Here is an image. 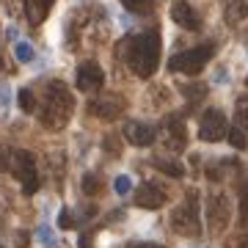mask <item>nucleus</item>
I'll use <instances>...</instances> for the list:
<instances>
[{
	"mask_svg": "<svg viewBox=\"0 0 248 248\" xmlns=\"http://www.w3.org/2000/svg\"><path fill=\"white\" fill-rule=\"evenodd\" d=\"M75 83H78V89L86 91V94H91V91H99L102 86H105V72H102V66H99L97 61H83V63L78 66Z\"/></svg>",
	"mask_w": 248,
	"mask_h": 248,
	"instance_id": "8",
	"label": "nucleus"
},
{
	"mask_svg": "<svg viewBox=\"0 0 248 248\" xmlns=\"http://www.w3.org/2000/svg\"><path fill=\"white\" fill-rule=\"evenodd\" d=\"M99 187H102V182H99L97 174H86V177H83V193L86 196H97Z\"/></svg>",
	"mask_w": 248,
	"mask_h": 248,
	"instance_id": "22",
	"label": "nucleus"
},
{
	"mask_svg": "<svg viewBox=\"0 0 248 248\" xmlns=\"http://www.w3.org/2000/svg\"><path fill=\"white\" fill-rule=\"evenodd\" d=\"M166 190L157 185V182H143V185H138V190H135V204L138 207H143V210H157V207H163L166 204Z\"/></svg>",
	"mask_w": 248,
	"mask_h": 248,
	"instance_id": "10",
	"label": "nucleus"
},
{
	"mask_svg": "<svg viewBox=\"0 0 248 248\" xmlns=\"http://www.w3.org/2000/svg\"><path fill=\"white\" fill-rule=\"evenodd\" d=\"M113 190H116L119 196H127L130 190H133V182H130V177H124V174H122V177H116V182H113Z\"/></svg>",
	"mask_w": 248,
	"mask_h": 248,
	"instance_id": "25",
	"label": "nucleus"
},
{
	"mask_svg": "<svg viewBox=\"0 0 248 248\" xmlns=\"http://www.w3.org/2000/svg\"><path fill=\"white\" fill-rule=\"evenodd\" d=\"M171 19L182 25L185 31H199L202 28V17L193 11V6L187 3V0H177L174 6H171Z\"/></svg>",
	"mask_w": 248,
	"mask_h": 248,
	"instance_id": "13",
	"label": "nucleus"
},
{
	"mask_svg": "<svg viewBox=\"0 0 248 248\" xmlns=\"http://www.w3.org/2000/svg\"><path fill=\"white\" fill-rule=\"evenodd\" d=\"M42 110H39V119L47 130H63L66 122L72 119V110H75V97L66 83L61 80H50L45 86V102H42Z\"/></svg>",
	"mask_w": 248,
	"mask_h": 248,
	"instance_id": "2",
	"label": "nucleus"
},
{
	"mask_svg": "<svg viewBox=\"0 0 248 248\" xmlns=\"http://www.w3.org/2000/svg\"><path fill=\"white\" fill-rule=\"evenodd\" d=\"M9 105H11V86L0 80V113H6Z\"/></svg>",
	"mask_w": 248,
	"mask_h": 248,
	"instance_id": "24",
	"label": "nucleus"
},
{
	"mask_svg": "<svg viewBox=\"0 0 248 248\" xmlns=\"http://www.w3.org/2000/svg\"><path fill=\"white\" fill-rule=\"evenodd\" d=\"M229 135V122H226V116L218 110V108H210V110H204L202 122H199V138L207 143H218L223 141Z\"/></svg>",
	"mask_w": 248,
	"mask_h": 248,
	"instance_id": "7",
	"label": "nucleus"
},
{
	"mask_svg": "<svg viewBox=\"0 0 248 248\" xmlns=\"http://www.w3.org/2000/svg\"><path fill=\"white\" fill-rule=\"evenodd\" d=\"M226 138H229V143L234 149H246L248 146V135L243 133L240 127H229V135H226Z\"/></svg>",
	"mask_w": 248,
	"mask_h": 248,
	"instance_id": "21",
	"label": "nucleus"
},
{
	"mask_svg": "<svg viewBox=\"0 0 248 248\" xmlns=\"http://www.w3.org/2000/svg\"><path fill=\"white\" fill-rule=\"evenodd\" d=\"M213 55H215V45L213 42H207V45H202V47H193V50H182V53H177L169 61V69L171 72H182V75H199L207 63L213 61Z\"/></svg>",
	"mask_w": 248,
	"mask_h": 248,
	"instance_id": "5",
	"label": "nucleus"
},
{
	"mask_svg": "<svg viewBox=\"0 0 248 248\" xmlns=\"http://www.w3.org/2000/svg\"><path fill=\"white\" fill-rule=\"evenodd\" d=\"M17 99H19V108H22L25 113H36V108H39V102H36V94H33L31 89H19Z\"/></svg>",
	"mask_w": 248,
	"mask_h": 248,
	"instance_id": "18",
	"label": "nucleus"
},
{
	"mask_svg": "<svg viewBox=\"0 0 248 248\" xmlns=\"http://www.w3.org/2000/svg\"><path fill=\"white\" fill-rule=\"evenodd\" d=\"M119 55H124V61L130 66L133 75L138 78H152L160 63V31H143L138 36L122 39L119 45Z\"/></svg>",
	"mask_w": 248,
	"mask_h": 248,
	"instance_id": "1",
	"label": "nucleus"
},
{
	"mask_svg": "<svg viewBox=\"0 0 248 248\" xmlns=\"http://www.w3.org/2000/svg\"><path fill=\"white\" fill-rule=\"evenodd\" d=\"M246 83H248V80H246Z\"/></svg>",
	"mask_w": 248,
	"mask_h": 248,
	"instance_id": "31",
	"label": "nucleus"
},
{
	"mask_svg": "<svg viewBox=\"0 0 248 248\" xmlns=\"http://www.w3.org/2000/svg\"><path fill=\"white\" fill-rule=\"evenodd\" d=\"M105 149H108V155H113V157H119V155H122V149H119V141H116L113 135H110V138H105Z\"/></svg>",
	"mask_w": 248,
	"mask_h": 248,
	"instance_id": "28",
	"label": "nucleus"
},
{
	"mask_svg": "<svg viewBox=\"0 0 248 248\" xmlns=\"http://www.w3.org/2000/svg\"><path fill=\"white\" fill-rule=\"evenodd\" d=\"M163 130L169 135V146L171 149H185L187 143V130H185V122H182V116L171 113L163 119Z\"/></svg>",
	"mask_w": 248,
	"mask_h": 248,
	"instance_id": "12",
	"label": "nucleus"
},
{
	"mask_svg": "<svg viewBox=\"0 0 248 248\" xmlns=\"http://www.w3.org/2000/svg\"><path fill=\"white\" fill-rule=\"evenodd\" d=\"M55 0H25V17L31 25H42Z\"/></svg>",
	"mask_w": 248,
	"mask_h": 248,
	"instance_id": "14",
	"label": "nucleus"
},
{
	"mask_svg": "<svg viewBox=\"0 0 248 248\" xmlns=\"http://www.w3.org/2000/svg\"><path fill=\"white\" fill-rule=\"evenodd\" d=\"M122 6L133 14H152L155 9V0H122Z\"/></svg>",
	"mask_w": 248,
	"mask_h": 248,
	"instance_id": "17",
	"label": "nucleus"
},
{
	"mask_svg": "<svg viewBox=\"0 0 248 248\" xmlns=\"http://www.w3.org/2000/svg\"><path fill=\"white\" fill-rule=\"evenodd\" d=\"M75 215H72V210H61V215H58V226H61V229H72V226H75Z\"/></svg>",
	"mask_w": 248,
	"mask_h": 248,
	"instance_id": "26",
	"label": "nucleus"
},
{
	"mask_svg": "<svg viewBox=\"0 0 248 248\" xmlns=\"http://www.w3.org/2000/svg\"><path fill=\"white\" fill-rule=\"evenodd\" d=\"M80 248H91V234H89V232L80 237Z\"/></svg>",
	"mask_w": 248,
	"mask_h": 248,
	"instance_id": "29",
	"label": "nucleus"
},
{
	"mask_svg": "<svg viewBox=\"0 0 248 248\" xmlns=\"http://www.w3.org/2000/svg\"><path fill=\"white\" fill-rule=\"evenodd\" d=\"M122 133L133 146H152L155 138H157V130H155L152 124H146V122H127Z\"/></svg>",
	"mask_w": 248,
	"mask_h": 248,
	"instance_id": "11",
	"label": "nucleus"
},
{
	"mask_svg": "<svg viewBox=\"0 0 248 248\" xmlns=\"http://www.w3.org/2000/svg\"><path fill=\"white\" fill-rule=\"evenodd\" d=\"M124 97H119V94H102V97L91 99L89 102V110L94 116H99V119H105V122H110V119H116V116H122L124 110Z\"/></svg>",
	"mask_w": 248,
	"mask_h": 248,
	"instance_id": "9",
	"label": "nucleus"
},
{
	"mask_svg": "<svg viewBox=\"0 0 248 248\" xmlns=\"http://www.w3.org/2000/svg\"><path fill=\"white\" fill-rule=\"evenodd\" d=\"M182 94H185L187 99H204L207 97V86H202V83H187V86H182Z\"/></svg>",
	"mask_w": 248,
	"mask_h": 248,
	"instance_id": "20",
	"label": "nucleus"
},
{
	"mask_svg": "<svg viewBox=\"0 0 248 248\" xmlns=\"http://www.w3.org/2000/svg\"><path fill=\"white\" fill-rule=\"evenodd\" d=\"M234 127H240L243 133H248V99L240 97L237 108H234Z\"/></svg>",
	"mask_w": 248,
	"mask_h": 248,
	"instance_id": "16",
	"label": "nucleus"
},
{
	"mask_svg": "<svg viewBox=\"0 0 248 248\" xmlns=\"http://www.w3.org/2000/svg\"><path fill=\"white\" fill-rule=\"evenodd\" d=\"M138 248H163V246H157V243H141Z\"/></svg>",
	"mask_w": 248,
	"mask_h": 248,
	"instance_id": "30",
	"label": "nucleus"
},
{
	"mask_svg": "<svg viewBox=\"0 0 248 248\" xmlns=\"http://www.w3.org/2000/svg\"><path fill=\"white\" fill-rule=\"evenodd\" d=\"M14 55H17V61H22V63L33 61V47L28 45V42H17V47H14Z\"/></svg>",
	"mask_w": 248,
	"mask_h": 248,
	"instance_id": "23",
	"label": "nucleus"
},
{
	"mask_svg": "<svg viewBox=\"0 0 248 248\" xmlns=\"http://www.w3.org/2000/svg\"><path fill=\"white\" fill-rule=\"evenodd\" d=\"M0 166L9 169L14 177L22 182V193L33 196L39 190V171H36V157L25 149H0Z\"/></svg>",
	"mask_w": 248,
	"mask_h": 248,
	"instance_id": "3",
	"label": "nucleus"
},
{
	"mask_svg": "<svg viewBox=\"0 0 248 248\" xmlns=\"http://www.w3.org/2000/svg\"><path fill=\"white\" fill-rule=\"evenodd\" d=\"M232 221V202L226 193L207 196V229L210 234H223Z\"/></svg>",
	"mask_w": 248,
	"mask_h": 248,
	"instance_id": "6",
	"label": "nucleus"
},
{
	"mask_svg": "<svg viewBox=\"0 0 248 248\" xmlns=\"http://www.w3.org/2000/svg\"><path fill=\"white\" fill-rule=\"evenodd\" d=\"M171 226L177 234L185 237H199L202 234V218H199V193L190 190L187 199L171 213Z\"/></svg>",
	"mask_w": 248,
	"mask_h": 248,
	"instance_id": "4",
	"label": "nucleus"
},
{
	"mask_svg": "<svg viewBox=\"0 0 248 248\" xmlns=\"http://www.w3.org/2000/svg\"><path fill=\"white\" fill-rule=\"evenodd\" d=\"M152 166H155V169H160L163 174L174 177V179L185 174V166H182V163H177V160H169V157H152Z\"/></svg>",
	"mask_w": 248,
	"mask_h": 248,
	"instance_id": "15",
	"label": "nucleus"
},
{
	"mask_svg": "<svg viewBox=\"0 0 248 248\" xmlns=\"http://www.w3.org/2000/svg\"><path fill=\"white\" fill-rule=\"evenodd\" d=\"M226 248H248V234H234L226 240Z\"/></svg>",
	"mask_w": 248,
	"mask_h": 248,
	"instance_id": "27",
	"label": "nucleus"
},
{
	"mask_svg": "<svg viewBox=\"0 0 248 248\" xmlns=\"http://www.w3.org/2000/svg\"><path fill=\"white\" fill-rule=\"evenodd\" d=\"M36 237H39V243H42L45 248H55V246H58V240H55L53 229H50V226H45V223L36 229Z\"/></svg>",
	"mask_w": 248,
	"mask_h": 248,
	"instance_id": "19",
	"label": "nucleus"
}]
</instances>
